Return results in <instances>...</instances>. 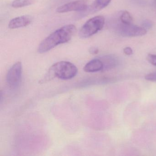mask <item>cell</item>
I'll return each instance as SVG.
<instances>
[{"label":"cell","mask_w":156,"mask_h":156,"mask_svg":"<svg viewBox=\"0 0 156 156\" xmlns=\"http://www.w3.org/2000/svg\"><path fill=\"white\" fill-rule=\"evenodd\" d=\"M76 31V27L73 24H68L59 28L41 42L38 47V52L44 53L57 45L67 42L71 40Z\"/></svg>","instance_id":"1"},{"label":"cell","mask_w":156,"mask_h":156,"mask_svg":"<svg viewBox=\"0 0 156 156\" xmlns=\"http://www.w3.org/2000/svg\"><path fill=\"white\" fill-rule=\"evenodd\" d=\"M77 67L71 62L61 61L53 65L47 72L41 83H45L55 77L62 80H69L76 76Z\"/></svg>","instance_id":"2"},{"label":"cell","mask_w":156,"mask_h":156,"mask_svg":"<svg viewBox=\"0 0 156 156\" xmlns=\"http://www.w3.org/2000/svg\"><path fill=\"white\" fill-rule=\"evenodd\" d=\"M105 23V19L102 16H97L89 19L80 29L79 36L80 38H89L101 30Z\"/></svg>","instance_id":"3"},{"label":"cell","mask_w":156,"mask_h":156,"mask_svg":"<svg viewBox=\"0 0 156 156\" xmlns=\"http://www.w3.org/2000/svg\"><path fill=\"white\" fill-rule=\"evenodd\" d=\"M116 32L124 37H133L141 36L147 34V30L143 27L136 26L132 23L125 24L121 23L116 26Z\"/></svg>","instance_id":"4"},{"label":"cell","mask_w":156,"mask_h":156,"mask_svg":"<svg viewBox=\"0 0 156 156\" xmlns=\"http://www.w3.org/2000/svg\"><path fill=\"white\" fill-rule=\"evenodd\" d=\"M22 66L21 62L14 64L8 71L7 75V82L8 84L12 87L19 86L21 80Z\"/></svg>","instance_id":"5"},{"label":"cell","mask_w":156,"mask_h":156,"mask_svg":"<svg viewBox=\"0 0 156 156\" xmlns=\"http://www.w3.org/2000/svg\"><path fill=\"white\" fill-rule=\"evenodd\" d=\"M87 3L84 0H78L66 3L58 7L56 9V12L62 13L70 12L83 11L87 8Z\"/></svg>","instance_id":"6"},{"label":"cell","mask_w":156,"mask_h":156,"mask_svg":"<svg viewBox=\"0 0 156 156\" xmlns=\"http://www.w3.org/2000/svg\"><path fill=\"white\" fill-rule=\"evenodd\" d=\"M32 21V18L29 15H23L16 17L10 20L9 27L10 29L23 28L30 25Z\"/></svg>","instance_id":"7"},{"label":"cell","mask_w":156,"mask_h":156,"mask_svg":"<svg viewBox=\"0 0 156 156\" xmlns=\"http://www.w3.org/2000/svg\"><path fill=\"white\" fill-rule=\"evenodd\" d=\"M112 0H95L91 6L87 7L86 9L81 12L83 16L92 14L99 11L108 6Z\"/></svg>","instance_id":"8"},{"label":"cell","mask_w":156,"mask_h":156,"mask_svg":"<svg viewBox=\"0 0 156 156\" xmlns=\"http://www.w3.org/2000/svg\"><path fill=\"white\" fill-rule=\"evenodd\" d=\"M103 68L102 61L99 58H96L87 63L84 67V71L87 73H96L103 71Z\"/></svg>","instance_id":"9"},{"label":"cell","mask_w":156,"mask_h":156,"mask_svg":"<svg viewBox=\"0 0 156 156\" xmlns=\"http://www.w3.org/2000/svg\"><path fill=\"white\" fill-rule=\"evenodd\" d=\"M99 59L102 61L104 65L102 71H108L116 67L118 64V60L113 55H105L100 57Z\"/></svg>","instance_id":"10"},{"label":"cell","mask_w":156,"mask_h":156,"mask_svg":"<svg viewBox=\"0 0 156 156\" xmlns=\"http://www.w3.org/2000/svg\"><path fill=\"white\" fill-rule=\"evenodd\" d=\"M35 0H14L12 3V6L14 8H23L32 5Z\"/></svg>","instance_id":"11"},{"label":"cell","mask_w":156,"mask_h":156,"mask_svg":"<svg viewBox=\"0 0 156 156\" xmlns=\"http://www.w3.org/2000/svg\"><path fill=\"white\" fill-rule=\"evenodd\" d=\"M121 23L125 24H130L132 23L133 19L129 12L128 11H124L121 13L119 16Z\"/></svg>","instance_id":"12"},{"label":"cell","mask_w":156,"mask_h":156,"mask_svg":"<svg viewBox=\"0 0 156 156\" xmlns=\"http://www.w3.org/2000/svg\"><path fill=\"white\" fill-rule=\"evenodd\" d=\"M148 62L152 65L156 66V55L148 54L147 56Z\"/></svg>","instance_id":"13"},{"label":"cell","mask_w":156,"mask_h":156,"mask_svg":"<svg viewBox=\"0 0 156 156\" xmlns=\"http://www.w3.org/2000/svg\"><path fill=\"white\" fill-rule=\"evenodd\" d=\"M145 79L151 82H156V72L148 74L145 76Z\"/></svg>","instance_id":"14"},{"label":"cell","mask_w":156,"mask_h":156,"mask_svg":"<svg viewBox=\"0 0 156 156\" xmlns=\"http://www.w3.org/2000/svg\"><path fill=\"white\" fill-rule=\"evenodd\" d=\"M142 26L146 30L150 29L152 27V23L149 20H145L142 23Z\"/></svg>","instance_id":"15"},{"label":"cell","mask_w":156,"mask_h":156,"mask_svg":"<svg viewBox=\"0 0 156 156\" xmlns=\"http://www.w3.org/2000/svg\"><path fill=\"white\" fill-rule=\"evenodd\" d=\"M123 51L124 53L127 55H130L133 54L132 49L129 47H126L124 48Z\"/></svg>","instance_id":"16"},{"label":"cell","mask_w":156,"mask_h":156,"mask_svg":"<svg viewBox=\"0 0 156 156\" xmlns=\"http://www.w3.org/2000/svg\"><path fill=\"white\" fill-rule=\"evenodd\" d=\"M99 51L98 48L96 47H92L90 48L89 50V52L91 54L96 55L97 54Z\"/></svg>","instance_id":"17"}]
</instances>
